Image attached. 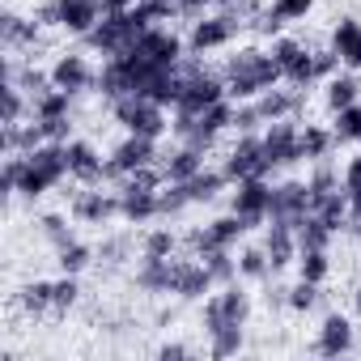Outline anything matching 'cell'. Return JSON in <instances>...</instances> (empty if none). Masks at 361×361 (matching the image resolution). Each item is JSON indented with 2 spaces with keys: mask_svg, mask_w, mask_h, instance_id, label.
Returning a JSON list of instances; mask_svg holds the SVG:
<instances>
[{
  "mask_svg": "<svg viewBox=\"0 0 361 361\" xmlns=\"http://www.w3.org/2000/svg\"><path fill=\"white\" fill-rule=\"evenodd\" d=\"M281 81H285V68L259 47H243L226 68V90H230L234 102H255L264 90H272Z\"/></svg>",
  "mask_w": 361,
  "mask_h": 361,
  "instance_id": "cell-1",
  "label": "cell"
},
{
  "mask_svg": "<svg viewBox=\"0 0 361 361\" xmlns=\"http://www.w3.org/2000/svg\"><path fill=\"white\" fill-rule=\"evenodd\" d=\"M73 170H68V140H43L39 149L26 153V174H22V196H43L56 183H64Z\"/></svg>",
  "mask_w": 361,
  "mask_h": 361,
  "instance_id": "cell-2",
  "label": "cell"
},
{
  "mask_svg": "<svg viewBox=\"0 0 361 361\" xmlns=\"http://www.w3.org/2000/svg\"><path fill=\"white\" fill-rule=\"evenodd\" d=\"M111 106H115V119H119L128 132H136V136H153V140H161V136L170 132V123H166V106L153 102V98H145V94H128V98H119V102H111Z\"/></svg>",
  "mask_w": 361,
  "mask_h": 361,
  "instance_id": "cell-3",
  "label": "cell"
},
{
  "mask_svg": "<svg viewBox=\"0 0 361 361\" xmlns=\"http://www.w3.org/2000/svg\"><path fill=\"white\" fill-rule=\"evenodd\" d=\"M153 161H161V157H157V140H153V136L128 132V136L115 145V153L106 157L102 178H115V183H119L123 174H132V170H140V166H153Z\"/></svg>",
  "mask_w": 361,
  "mask_h": 361,
  "instance_id": "cell-4",
  "label": "cell"
},
{
  "mask_svg": "<svg viewBox=\"0 0 361 361\" xmlns=\"http://www.w3.org/2000/svg\"><path fill=\"white\" fill-rule=\"evenodd\" d=\"M298 132H302V128L293 123V115L268 123V132H264V161H268V170H285V166L306 161V157H302V140H298Z\"/></svg>",
  "mask_w": 361,
  "mask_h": 361,
  "instance_id": "cell-5",
  "label": "cell"
},
{
  "mask_svg": "<svg viewBox=\"0 0 361 361\" xmlns=\"http://www.w3.org/2000/svg\"><path fill=\"white\" fill-rule=\"evenodd\" d=\"M136 60H149V64H157V68H174L178 60H183V51H188V43L178 39L174 30H166V26H149L132 47H128Z\"/></svg>",
  "mask_w": 361,
  "mask_h": 361,
  "instance_id": "cell-6",
  "label": "cell"
},
{
  "mask_svg": "<svg viewBox=\"0 0 361 361\" xmlns=\"http://www.w3.org/2000/svg\"><path fill=\"white\" fill-rule=\"evenodd\" d=\"M226 178L230 183H243V178H268L272 170H268V161H264V136H255V132H243L238 136V145H234V153L226 157Z\"/></svg>",
  "mask_w": 361,
  "mask_h": 361,
  "instance_id": "cell-7",
  "label": "cell"
},
{
  "mask_svg": "<svg viewBox=\"0 0 361 361\" xmlns=\"http://www.w3.org/2000/svg\"><path fill=\"white\" fill-rule=\"evenodd\" d=\"M268 204H272V183H268V178H243V183H234L230 213H238L247 230L268 221Z\"/></svg>",
  "mask_w": 361,
  "mask_h": 361,
  "instance_id": "cell-8",
  "label": "cell"
},
{
  "mask_svg": "<svg viewBox=\"0 0 361 361\" xmlns=\"http://www.w3.org/2000/svg\"><path fill=\"white\" fill-rule=\"evenodd\" d=\"M247 310H251L247 293H243L238 285H226L221 293H213V298L204 302V331L213 336V331H221V327H243V323H247Z\"/></svg>",
  "mask_w": 361,
  "mask_h": 361,
  "instance_id": "cell-9",
  "label": "cell"
},
{
  "mask_svg": "<svg viewBox=\"0 0 361 361\" xmlns=\"http://www.w3.org/2000/svg\"><path fill=\"white\" fill-rule=\"evenodd\" d=\"M247 22H238V18H230V13H213V18H200L196 26H192V39H188V51L192 56H204V51H213V47H226V43H234V35L243 30Z\"/></svg>",
  "mask_w": 361,
  "mask_h": 361,
  "instance_id": "cell-10",
  "label": "cell"
},
{
  "mask_svg": "<svg viewBox=\"0 0 361 361\" xmlns=\"http://www.w3.org/2000/svg\"><path fill=\"white\" fill-rule=\"evenodd\" d=\"M213 285L217 281H213V272H209V264L200 255H192V259H174L170 255V293L174 298H204Z\"/></svg>",
  "mask_w": 361,
  "mask_h": 361,
  "instance_id": "cell-11",
  "label": "cell"
},
{
  "mask_svg": "<svg viewBox=\"0 0 361 361\" xmlns=\"http://www.w3.org/2000/svg\"><path fill=\"white\" fill-rule=\"evenodd\" d=\"M310 188L306 183H298V178H289V183H281V188H272V204H268V221H289V226H298L306 213H310Z\"/></svg>",
  "mask_w": 361,
  "mask_h": 361,
  "instance_id": "cell-12",
  "label": "cell"
},
{
  "mask_svg": "<svg viewBox=\"0 0 361 361\" xmlns=\"http://www.w3.org/2000/svg\"><path fill=\"white\" fill-rule=\"evenodd\" d=\"M106 18V5L102 0H56V22L68 30V35H90L98 22Z\"/></svg>",
  "mask_w": 361,
  "mask_h": 361,
  "instance_id": "cell-13",
  "label": "cell"
},
{
  "mask_svg": "<svg viewBox=\"0 0 361 361\" xmlns=\"http://www.w3.org/2000/svg\"><path fill=\"white\" fill-rule=\"evenodd\" d=\"M51 85L64 90V94H81V90H94V85H98V73L85 64V56L68 51V56H60V60L51 64Z\"/></svg>",
  "mask_w": 361,
  "mask_h": 361,
  "instance_id": "cell-14",
  "label": "cell"
},
{
  "mask_svg": "<svg viewBox=\"0 0 361 361\" xmlns=\"http://www.w3.org/2000/svg\"><path fill=\"white\" fill-rule=\"evenodd\" d=\"M119 213H123V196L119 192H81L77 204H73V217L85 221V226H106Z\"/></svg>",
  "mask_w": 361,
  "mask_h": 361,
  "instance_id": "cell-15",
  "label": "cell"
},
{
  "mask_svg": "<svg viewBox=\"0 0 361 361\" xmlns=\"http://www.w3.org/2000/svg\"><path fill=\"white\" fill-rule=\"evenodd\" d=\"M264 251H268L272 272L289 268V264L298 259V230H293L289 221H272V226H268V238H264Z\"/></svg>",
  "mask_w": 361,
  "mask_h": 361,
  "instance_id": "cell-16",
  "label": "cell"
},
{
  "mask_svg": "<svg viewBox=\"0 0 361 361\" xmlns=\"http://www.w3.org/2000/svg\"><path fill=\"white\" fill-rule=\"evenodd\" d=\"M102 157L90 140H68V170L73 178H81V183H102Z\"/></svg>",
  "mask_w": 361,
  "mask_h": 361,
  "instance_id": "cell-17",
  "label": "cell"
},
{
  "mask_svg": "<svg viewBox=\"0 0 361 361\" xmlns=\"http://www.w3.org/2000/svg\"><path fill=\"white\" fill-rule=\"evenodd\" d=\"M353 348V323L344 314H327L319 327V353L323 357H344Z\"/></svg>",
  "mask_w": 361,
  "mask_h": 361,
  "instance_id": "cell-18",
  "label": "cell"
},
{
  "mask_svg": "<svg viewBox=\"0 0 361 361\" xmlns=\"http://www.w3.org/2000/svg\"><path fill=\"white\" fill-rule=\"evenodd\" d=\"M331 51L340 56L344 68H361V22L340 18V26H336V35H331Z\"/></svg>",
  "mask_w": 361,
  "mask_h": 361,
  "instance_id": "cell-19",
  "label": "cell"
},
{
  "mask_svg": "<svg viewBox=\"0 0 361 361\" xmlns=\"http://www.w3.org/2000/svg\"><path fill=\"white\" fill-rule=\"evenodd\" d=\"M161 170H166V183H188L192 174H200V170H204V149L183 145L178 153H170V157L161 161Z\"/></svg>",
  "mask_w": 361,
  "mask_h": 361,
  "instance_id": "cell-20",
  "label": "cell"
},
{
  "mask_svg": "<svg viewBox=\"0 0 361 361\" xmlns=\"http://www.w3.org/2000/svg\"><path fill=\"white\" fill-rule=\"evenodd\" d=\"M255 106H259V115H264V123H272V119H289L298 106H302V94H289V90H264L259 98H255Z\"/></svg>",
  "mask_w": 361,
  "mask_h": 361,
  "instance_id": "cell-21",
  "label": "cell"
},
{
  "mask_svg": "<svg viewBox=\"0 0 361 361\" xmlns=\"http://www.w3.org/2000/svg\"><path fill=\"white\" fill-rule=\"evenodd\" d=\"M226 183H230L226 170H200V174H192L188 183H183V192H188V200H192V204H209Z\"/></svg>",
  "mask_w": 361,
  "mask_h": 361,
  "instance_id": "cell-22",
  "label": "cell"
},
{
  "mask_svg": "<svg viewBox=\"0 0 361 361\" xmlns=\"http://www.w3.org/2000/svg\"><path fill=\"white\" fill-rule=\"evenodd\" d=\"M123 196V221H132V226H145V221H153L157 217V192H119Z\"/></svg>",
  "mask_w": 361,
  "mask_h": 361,
  "instance_id": "cell-23",
  "label": "cell"
},
{
  "mask_svg": "<svg viewBox=\"0 0 361 361\" xmlns=\"http://www.w3.org/2000/svg\"><path fill=\"white\" fill-rule=\"evenodd\" d=\"M298 140H302V157H306V161H323L327 149L336 145V132H327V128H319V123H306V128L298 132Z\"/></svg>",
  "mask_w": 361,
  "mask_h": 361,
  "instance_id": "cell-24",
  "label": "cell"
},
{
  "mask_svg": "<svg viewBox=\"0 0 361 361\" xmlns=\"http://www.w3.org/2000/svg\"><path fill=\"white\" fill-rule=\"evenodd\" d=\"M0 35H5V47H35L39 22H22L18 13H5L0 18Z\"/></svg>",
  "mask_w": 361,
  "mask_h": 361,
  "instance_id": "cell-25",
  "label": "cell"
},
{
  "mask_svg": "<svg viewBox=\"0 0 361 361\" xmlns=\"http://www.w3.org/2000/svg\"><path fill=\"white\" fill-rule=\"evenodd\" d=\"M357 94H361V85H357V77H331L327 81V111L336 115V111H344V106H353L357 102Z\"/></svg>",
  "mask_w": 361,
  "mask_h": 361,
  "instance_id": "cell-26",
  "label": "cell"
},
{
  "mask_svg": "<svg viewBox=\"0 0 361 361\" xmlns=\"http://www.w3.org/2000/svg\"><path fill=\"white\" fill-rule=\"evenodd\" d=\"M200 259L209 264V272H213L217 285H234V281H238V264L230 259V247H213V251H204Z\"/></svg>",
  "mask_w": 361,
  "mask_h": 361,
  "instance_id": "cell-27",
  "label": "cell"
},
{
  "mask_svg": "<svg viewBox=\"0 0 361 361\" xmlns=\"http://www.w3.org/2000/svg\"><path fill=\"white\" fill-rule=\"evenodd\" d=\"M306 188H310V200H323V196H331V192H340L344 183H340V174L331 170V161L323 157V161L314 166V174L306 178Z\"/></svg>",
  "mask_w": 361,
  "mask_h": 361,
  "instance_id": "cell-28",
  "label": "cell"
},
{
  "mask_svg": "<svg viewBox=\"0 0 361 361\" xmlns=\"http://www.w3.org/2000/svg\"><path fill=\"white\" fill-rule=\"evenodd\" d=\"M56 255H60V272H68V276H77V272H85V268L94 264V251H90L85 243H77V238H73L68 247H60Z\"/></svg>",
  "mask_w": 361,
  "mask_h": 361,
  "instance_id": "cell-29",
  "label": "cell"
},
{
  "mask_svg": "<svg viewBox=\"0 0 361 361\" xmlns=\"http://www.w3.org/2000/svg\"><path fill=\"white\" fill-rule=\"evenodd\" d=\"M272 272V264H268V251L264 247H247L243 255H238V276H247V281H264Z\"/></svg>",
  "mask_w": 361,
  "mask_h": 361,
  "instance_id": "cell-30",
  "label": "cell"
},
{
  "mask_svg": "<svg viewBox=\"0 0 361 361\" xmlns=\"http://www.w3.org/2000/svg\"><path fill=\"white\" fill-rule=\"evenodd\" d=\"M285 81H289L293 90H306L310 81H319V73H314V51H302V56L285 68Z\"/></svg>",
  "mask_w": 361,
  "mask_h": 361,
  "instance_id": "cell-31",
  "label": "cell"
},
{
  "mask_svg": "<svg viewBox=\"0 0 361 361\" xmlns=\"http://www.w3.org/2000/svg\"><path fill=\"white\" fill-rule=\"evenodd\" d=\"M51 293H56V281H35V285L22 289V306H26L30 314H43V310L51 306Z\"/></svg>",
  "mask_w": 361,
  "mask_h": 361,
  "instance_id": "cell-32",
  "label": "cell"
},
{
  "mask_svg": "<svg viewBox=\"0 0 361 361\" xmlns=\"http://www.w3.org/2000/svg\"><path fill=\"white\" fill-rule=\"evenodd\" d=\"M331 132H336V140H361V102L336 111V128Z\"/></svg>",
  "mask_w": 361,
  "mask_h": 361,
  "instance_id": "cell-33",
  "label": "cell"
},
{
  "mask_svg": "<svg viewBox=\"0 0 361 361\" xmlns=\"http://www.w3.org/2000/svg\"><path fill=\"white\" fill-rule=\"evenodd\" d=\"M298 268H302V281L323 285L327 281V251H298Z\"/></svg>",
  "mask_w": 361,
  "mask_h": 361,
  "instance_id": "cell-34",
  "label": "cell"
},
{
  "mask_svg": "<svg viewBox=\"0 0 361 361\" xmlns=\"http://www.w3.org/2000/svg\"><path fill=\"white\" fill-rule=\"evenodd\" d=\"M209 340H213V357H234L243 348V327H221Z\"/></svg>",
  "mask_w": 361,
  "mask_h": 361,
  "instance_id": "cell-35",
  "label": "cell"
},
{
  "mask_svg": "<svg viewBox=\"0 0 361 361\" xmlns=\"http://www.w3.org/2000/svg\"><path fill=\"white\" fill-rule=\"evenodd\" d=\"M310 9H314V0H272L268 13H272L276 22H298V18H306Z\"/></svg>",
  "mask_w": 361,
  "mask_h": 361,
  "instance_id": "cell-36",
  "label": "cell"
},
{
  "mask_svg": "<svg viewBox=\"0 0 361 361\" xmlns=\"http://www.w3.org/2000/svg\"><path fill=\"white\" fill-rule=\"evenodd\" d=\"M39 226H43V234H47V238H51V243H56V251H60V247H68V243H73V226H68V221H64V217H60V213H47V217H43V221H39Z\"/></svg>",
  "mask_w": 361,
  "mask_h": 361,
  "instance_id": "cell-37",
  "label": "cell"
},
{
  "mask_svg": "<svg viewBox=\"0 0 361 361\" xmlns=\"http://www.w3.org/2000/svg\"><path fill=\"white\" fill-rule=\"evenodd\" d=\"M178 251V238L170 234V230H153L149 238H145V251L140 255H157V259H166V255H174Z\"/></svg>",
  "mask_w": 361,
  "mask_h": 361,
  "instance_id": "cell-38",
  "label": "cell"
},
{
  "mask_svg": "<svg viewBox=\"0 0 361 361\" xmlns=\"http://www.w3.org/2000/svg\"><path fill=\"white\" fill-rule=\"evenodd\" d=\"M302 51H306V43H298V39H285V35H281V39H272V51H268V56H272L281 68H289Z\"/></svg>",
  "mask_w": 361,
  "mask_h": 361,
  "instance_id": "cell-39",
  "label": "cell"
},
{
  "mask_svg": "<svg viewBox=\"0 0 361 361\" xmlns=\"http://www.w3.org/2000/svg\"><path fill=\"white\" fill-rule=\"evenodd\" d=\"M285 302H289V310H310V306L319 302V285H314V281H298Z\"/></svg>",
  "mask_w": 361,
  "mask_h": 361,
  "instance_id": "cell-40",
  "label": "cell"
},
{
  "mask_svg": "<svg viewBox=\"0 0 361 361\" xmlns=\"http://www.w3.org/2000/svg\"><path fill=\"white\" fill-rule=\"evenodd\" d=\"M234 128H238V132H255V128H264L259 106H255V102H234Z\"/></svg>",
  "mask_w": 361,
  "mask_h": 361,
  "instance_id": "cell-41",
  "label": "cell"
},
{
  "mask_svg": "<svg viewBox=\"0 0 361 361\" xmlns=\"http://www.w3.org/2000/svg\"><path fill=\"white\" fill-rule=\"evenodd\" d=\"M77 293H81V285H77V276H68V272H64V276L56 281V293H51V306H56V310H64V306H73V302H77Z\"/></svg>",
  "mask_w": 361,
  "mask_h": 361,
  "instance_id": "cell-42",
  "label": "cell"
},
{
  "mask_svg": "<svg viewBox=\"0 0 361 361\" xmlns=\"http://www.w3.org/2000/svg\"><path fill=\"white\" fill-rule=\"evenodd\" d=\"M340 183H344V192H348V196H357V192H361V153H357V157H353V161L344 166Z\"/></svg>",
  "mask_w": 361,
  "mask_h": 361,
  "instance_id": "cell-43",
  "label": "cell"
},
{
  "mask_svg": "<svg viewBox=\"0 0 361 361\" xmlns=\"http://www.w3.org/2000/svg\"><path fill=\"white\" fill-rule=\"evenodd\" d=\"M221 0H178V13L183 18H204V9H217Z\"/></svg>",
  "mask_w": 361,
  "mask_h": 361,
  "instance_id": "cell-44",
  "label": "cell"
},
{
  "mask_svg": "<svg viewBox=\"0 0 361 361\" xmlns=\"http://www.w3.org/2000/svg\"><path fill=\"white\" fill-rule=\"evenodd\" d=\"M336 64H340V56H336V51H314V73H319V77H331V73H336Z\"/></svg>",
  "mask_w": 361,
  "mask_h": 361,
  "instance_id": "cell-45",
  "label": "cell"
},
{
  "mask_svg": "<svg viewBox=\"0 0 361 361\" xmlns=\"http://www.w3.org/2000/svg\"><path fill=\"white\" fill-rule=\"evenodd\" d=\"M157 357H161V361H178V357H188V344H161Z\"/></svg>",
  "mask_w": 361,
  "mask_h": 361,
  "instance_id": "cell-46",
  "label": "cell"
},
{
  "mask_svg": "<svg viewBox=\"0 0 361 361\" xmlns=\"http://www.w3.org/2000/svg\"><path fill=\"white\" fill-rule=\"evenodd\" d=\"M102 5H106V13H123V9L140 5V0H102Z\"/></svg>",
  "mask_w": 361,
  "mask_h": 361,
  "instance_id": "cell-47",
  "label": "cell"
},
{
  "mask_svg": "<svg viewBox=\"0 0 361 361\" xmlns=\"http://www.w3.org/2000/svg\"><path fill=\"white\" fill-rule=\"evenodd\" d=\"M353 310H357V319H361V289H353Z\"/></svg>",
  "mask_w": 361,
  "mask_h": 361,
  "instance_id": "cell-48",
  "label": "cell"
},
{
  "mask_svg": "<svg viewBox=\"0 0 361 361\" xmlns=\"http://www.w3.org/2000/svg\"><path fill=\"white\" fill-rule=\"evenodd\" d=\"M166 5H174V9H178V0H166Z\"/></svg>",
  "mask_w": 361,
  "mask_h": 361,
  "instance_id": "cell-49",
  "label": "cell"
}]
</instances>
